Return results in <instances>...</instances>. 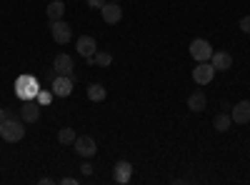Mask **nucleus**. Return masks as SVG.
<instances>
[{
	"label": "nucleus",
	"instance_id": "1",
	"mask_svg": "<svg viewBox=\"0 0 250 185\" xmlns=\"http://www.w3.org/2000/svg\"><path fill=\"white\" fill-rule=\"evenodd\" d=\"M23 135H25V125L15 115H10V118H5L3 123H0V138H3L5 143H20Z\"/></svg>",
	"mask_w": 250,
	"mask_h": 185
},
{
	"label": "nucleus",
	"instance_id": "2",
	"mask_svg": "<svg viewBox=\"0 0 250 185\" xmlns=\"http://www.w3.org/2000/svg\"><path fill=\"white\" fill-rule=\"evenodd\" d=\"M40 93V85H38V80L33 75H20L15 80V95L20 100H35Z\"/></svg>",
	"mask_w": 250,
	"mask_h": 185
},
{
	"label": "nucleus",
	"instance_id": "3",
	"mask_svg": "<svg viewBox=\"0 0 250 185\" xmlns=\"http://www.w3.org/2000/svg\"><path fill=\"white\" fill-rule=\"evenodd\" d=\"M50 35H53L55 43L68 45L70 38H73V28H70L68 23H62V18H60V20H50Z\"/></svg>",
	"mask_w": 250,
	"mask_h": 185
},
{
	"label": "nucleus",
	"instance_id": "4",
	"mask_svg": "<svg viewBox=\"0 0 250 185\" xmlns=\"http://www.w3.org/2000/svg\"><path fill=\"white\" fill-rule=\"evenodd\" d=\"M73 83H75L73 75H55L53 83H50L53 95H55V98H68V95L73 93Z\"/></svg>",
	"mask_w": 250,
	"mask_h": 185
},
{
	"label": "nucleus",
	"instance_id": "5",
	"mask_svg": "<svg viewBox=\"0 0 250 185\" xmlns=\"http://www.w3.org/2000/svg\"><path fill=\"white\" fill-rule=\"evenodd\" d=\"M190 55L198 60V63H205V60L213 58V45L208 43V40L198 38V40H193V43H190Z\"/></svg>",
	"mask_w": 250,
	"mask_h": 185
},
{
	"label": "nucleus",
	"instance_id": "6",
	"mask_svg": "<svg viewBox=\"0 0 250 185\" xmlns=\"http://www.w3.org/2000/svg\"><path fill=\"white\" fill-rule=\"evenodd\" d=\"M73 145H75V153H78L80 158H93V155L98 153V145H95V140H93L90 135H78Z\"/></svg>",
	"mask_w": 250,
	"mask_h": 185
},
{
	"label": "nucleus",
	"instance_id": "7",
	"mask_svg": "<svg viewBox=\"0 0 250 185\" xmlns=\"http://www.w3.org/2000/svg\"><path fill=\"white\" fill-rule=\"evenodd\" d=\"M213 75H215V68L210 65V60H205V63H198L195 68H193V80L198 85H208L213 80Z\"/></svg>",
	"mask_w": 250,
	"mask_h": 185
},
{
	"label": "nucleus",
	"instance_id": "8",
	"mask_svg": "<svg viewBox=\"0 0 250 185\" xmlns=\"http://www.w3.org/2000/svg\"><path fill=\"white\" fill-rule=\"evenodd\" d=\"M100 15H103V20H105L108 25H115V23H120V18H123V10H120V5H118V3H113V0H108V3L100 8Z\"/></svg>",
	"mask_w": 250,
	"mask_h": 185
},
{
	"label": "nucleus",
	"instance_id": "9",
	"mask_svg": "<svg viewBox=\"0 0 250 185\" xmlns=\"http://www.w3.org/2000/svg\"><path fill=\"white\" fill-rule=\"evenodd\" d=\"M73 58L68 55V53H60V55H55V60H53V70L58 73V75H73Z\"/></svg>",
	"mask_w": 250,
	"mask_h": 185
},
{
	"label": "nucleus",
	"instance_id": "10",
	"mask_svg": "<svg viewBox=\"0 0 250 185\" xmlns=\"http://www.w3.org/2000/svg\"><path fill=\"white\" fill-rule=\"evenodd\" d=\"M210 65L215 70H230L233 68V55L230 53H225V50H213V58H210Z\"/></svg>",
	"mask_w": 250,
	"mask_h": 185
},
{
	"label": "nucleus",
	"instance_id": "11",
	"mask_svg": "<svg viewBox=\"0 0 250 185\" xmlns=\"http://www.w3.org/2000/svg\"><path fill=\"white\" fill-rule=\"evenodd\" d=\"M130 178H133V165H130L128 160H120L118 165L113 168V180L120 183V185H125V183H130Z\"/></svg>",
	"mask_w": 250,
	"mask_h": 185
},
{
	"label": "nucleus",
	"instance_id": "12",
	"mask_svg": "<svg viewBox=\"0 0 250 185\" xmlns=\"http://www.w3.org/2000/svg\"><path fill=\"white\" fill-rule=\"evenodd\" d=\"M20 118H23L25 123H35V120L40 118V103H38V100H23Z\"/></svg>",
	"mask_w": 250,
	"mask_h": 185
},
{
	"label": "nucleus",
	"instance_id": "13",
	"mask_svg": "<svg viewBox=\"0 0 250 185\" xmlns=\"http://www.w3.org/2000/svg\"><path fill=\"white\" fill-rule=\"evenodd\" d=\"M233 123H238V125H245V123H250V100H240L238 105H233Z\"/></svg>",
	"mask_w": 250,
	"mask_h": 185
},
{
	"label": "nucleus",
	"instance_id": "14",
	"mask_svg": "<svg viewBox=\"0 0 250 185\" xmlns=\"http://www.w3.org/2000/svg\"><path fill=\"white\" fill-rule=\"evenodd\" d=\"M78 53L83 55V58H93L95 53H98V48H95V38H90V35H83V38H78Z\"/></svg>",
	"mask_w": 250,
	"mask_h": 185
},
{
	"label": "nucleus",
	"instance_id": "15",
	"mask_svg": "<svg viewBox=\"0 0 250 185\" xmlns=\"http://www.w3.org/2000/svg\"><path fill=\"white\" fill-rule=\"evenodd\" d=\"M205 105H208V98H205V93H193L190 98H188V108H190L193 113H200V110H205Z\"/></svg>",
	"mask_w": 250,
	"mask_h": 185
},
{
	"label": "nucleus",
	"instance_id": "16",
	"mask_svg": "<svg viewBox=\"0 0 250 185\" xmlns=\"http://www.w3.org/2000/svg\"><path fill=\"white\" fill-rule=\"evenodd\" d=\"M230 123H233V118L228 115V113H218V115L213 118V128H215L218 133H225V130H230Z\"/></svg>",
	"mask_w": 250,
	"mask_h": 185
},
{
	"label": "nucleus",
	"instance_id": "17",
	"mask_svg": "<svg viewBox=\"0 0 250 185\" xmlns=\"http://www.w3.org/2000/svg\"><path fill=\"white\" fill-rule=\"evenodd\" d=\"M62 15H65V3H62V0H53V3L48 5V18L50 20H60Z\"/></svg>",
	"mask_w": 250,
	"mask_h": 185
},
{
	"label": "nucleus",
	"instance_id": "18",
	"mask_svg": "<svg viewBox=\"0 0 250 185\" xmlns=\"http://www.w3.org/2000/svg\"><path fill=\"white\" fill-rule=\"evenodd\" d=\"M105 95H108V90L103 88L100 83H93V85L88 88V98H90L93 103H100V100H105Z\"/></svg>",
	"mask_w": 250,
	"mask_h": 185
},
{
	"label": "nucleus",
	"instance_id": "19",
	"mask_svg": "<svg viewBox=\"0 0 250 185\" xmlns=\"http://www.w3.org/2000/svg\"><path fill=\"white\" fill-rule=\"evenodd\" d=\"M110 63H113V55L105 53V50H100V53L93 55V65H98V68H108Z\"/></svg>",
	"mask_w": 250,
	"mask_h": 185
},
{
	"label": "nucleus",
	"instance_id": "20",
	"mask_svg": "<svg viewBox=\"0 0 250 185\" xmlns=\"http://www.w3.org/2000/svg\"><path fill=\"white\" fill-rule=\"evenodd\" d=\"M75 130L73 128H60V133H58V140L62 143V145H73V143H75Z\"/></svg>",
	"mask_w": 250,
	"mask_h": 185
},
{
	"label": "nucleus",
	"instance_id": "21",
	"mask_svg": "<svg viewBox=\"0 0 250 185\" xmlns=\"http://www.w3.org/2000/svg\"><path fill=\"white\" fill-rule=\"evenodd\" d=\"M35 100H38V103H40V108H45V105H48V103H50V100H53V90H50V93H48V90H40V93H38V98H35Z\"/></svg>",
	"mask_w": 250,
	"mask_h": 185
},
{
	"label": "nucleus",
	"instance_id": "22",
	"mask_svg": "<svg viewBox=\"0 0 250 185\" xmlns=\"http://www.w3.org/2000/svg\"><path fill=\"white\" fill-rule=\"evenodd\" d=\"M80 173L85 175V178H88V175H93V165L88 163V158H85V163H83V165H80Z\"/></svg>",
	"mask_w": 250,
	"mask_h": 185
},
{
	"label": "nucleus",
	"instance_id": "23",
	"mask_svg": "<svg viewBox=\"0 0 250 185\" xmlns=\"http://www.w3.org/2000/svg\"><path fill=\"white\" fill-rule=\"evenodd\" d=\"M108 0H88V8H93V10H100L103 5H105Z\"/></svg>",
	"mask_w": 250,
	"mask_h": 185
},
{
	"label": "nucleus",
	"instance_id": "24",
	"mask_svg": "<svg viewBox=\"0 0 250 185\" xmlns=\"http://www.w3.org/2000/svg\"><path fill=\"white\" fill-rule=\"evenodd\" d=\"M240 30H243V33H250V15H245V18L240 20Z\"/></svg>",
	"mask_w": 250,
	"mask_h": 185
},
{
	"label": "nucleus",
	"instance_id": "25",
	"mask_svg": "<svg viewBox=\"0 0 250 185\" xmlns=\"http://www.w3.org/2000/svg\"><path fill=\"white\" fill-rule=\"evenodd\" d=\"M10 115H13V113H10L8 108H0V123H3L5 118H10Z\"/></svg>",
	"mask_w": 250,
	"mask_h": 185
},
{
	"label": "nucleus",
	"instance_id": "26",
	"mask_svg": "<svg viewBox=\"0 0 250 185\" xmlns=\"http://www.w3.org/2000/svg\"><path fill=\"white\" fill-rule=\"evenodd\" d=\"M60 183H62V185H78V178H62Z\"/></svg>",
	"mask_w": 250,
	"mask_h": 185
},
{
	"label": "nucleus",
	"instance_id": "27",
	"mask_svg": "<svg viewBox=\"0 0 250 185\" xmlns=\"http://www.w3.org/2000/svg\"><path fill=\"white\" fill-rule=\"evenodd\" d=\"M113 3H118V0H113Z\"/></svg>",
	"mask_w": 250,
	"mask_h": 185
}]
</instances>
